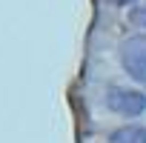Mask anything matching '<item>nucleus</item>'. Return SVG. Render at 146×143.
Masks as SVG:
<instances>
[{"label": "nucleus", "mask_w": 146, "mask_h": 143, "mask_svg": "<svg viewBox=\"0 0 146 143\" xmlns=\"http://www.w3.org/2000/svg\"><path fill=\"white\" fill-rule=\"evenodd\" d=\"M120 63L132 80L146 83V34H135L120 46Z\"/></svg>", "instance_id": "obj_1"}, {"label": "nucleus", "mask_w": 146, "mask_h": 143, "mask_svg": "<svg viewBox=\"0 0 146 143\" xmlns=\"http://www.w3.org/2000/svg\"><path fill=\"white\" fill-rule=\"evenodd\" d=\"M106 106L123 117H135L146 109V95L132 92V89H109L106 92Z\"/></svg>", "instance_id": "obj_2"}, {"label": "nucleus", "mask_w": 146, "mask_h": 143, "mask_svg": "<svg viewBox=\"0 0 146 143\" xmlns=\"http://www.w3.org/2000/svg\"><path fill=\"white\" fill-rule=\"evenodd\" d=\"M109 143H146V132L140 126H123L112 134Z\"/></svg>", "instance_id": "obj_3"}, {"label": "nucleus", "mask_w": 146, "mask_h": 143, "mask_svg": "<svg viewBox=\"0 0 146 143\" xmlns=\"http://www.w3.org/2000/svg\"><path fill=\"white\" fill-rule=\"evenodd\" d=\"M132 23H135V26H146V12H143V9H135V12H132Z\"/></svg>", "instance_id": "obj_4"}, {"label": "nucleus", "mask_w": 146, "mask_h": 143, "mask_svg": "<svg viewBox=\"0 0 146 143\" xmlns=\"http://www.w3.org/2000/svg\"><path fill=\"white\" fill-rule=\"evenodd\" d=\"M115 3H132V0H115Z\"/></svg>", "instance_id": "obj_5"}]
</instances>
